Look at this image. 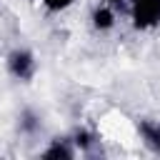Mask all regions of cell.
Returning <instances> with one entry per match:
<instances>
[{"instance_id": "obj_1", "label": "cell", "mask_w": 160, "mask_h": 160, "mask_svg": "<svg viewBox=\"0 0 160 160\" xmlns=\"http://www.w3.org/2000/svg\"><path fill=\"white\" fill-rule=\"evenodd\" d=\"M128 12L135 30H155L160 28V0H125Z\"/></svg>"}, {"instance_id": "obj_2", "label": "cell", "mask_w": 160, "mask_h": 160, "mask_svg": "<svg viewBox=\"0 0 160 160\" xmlns=\"http://www.w3.org/2000/svg\"><path fill=\"white\" fill-rule=\"evenodd\" d=\"M5 68H8V72H10L15 80L28 82V80H32V75H35V70H38L35 52L28 50V48H15V50H10L8 58H5Z\"/></svg>"}, {"instance_id": "obj_3", "label": "cell", "mask_w": 160, "mask_h": 160, "mask_svg": "<svg viewBox=\"0 0 160 160\" xmlns=\"http://www.w3.org/2000/svg\"><path fill=\"white\" fill-rule=\"evenodd\" d=\"M88 22H90V28H92L95 32H100V35L112 32V30L118 28V12H115V5L98 0V2L92 5L90 15H88Z\"/></svg>"}, {"instance_id": "obj_4", "label": "cell", "mask_w": 160, "mask_h": 160, "mask_svg": "<svg viewBox=\"0 0 160 160\" xmlns=\"http://www.w3.org/2000/svg\"><path fill=\"white\" fill-rule=\"evenodd\" d=\"M75 2H78V0H40V5H42L48 12H52V15L68 12L70 8H75Z\"/></svg>"}, {"instance_id": "obj_5", "label": "cell", "mask_w": 160, "mask_h": 160, "mask_svg": "<svg viewBox=\"0 0 160 160\" xmlns=\"http://www.w3.org/2000/svg\"><path fill=\"white\" fill-rule=\"evenodd\" d=\"M102 2H110V5H115V8H118V5H120V2H125V0H102Z\"/></svg>"}]
</instances>
